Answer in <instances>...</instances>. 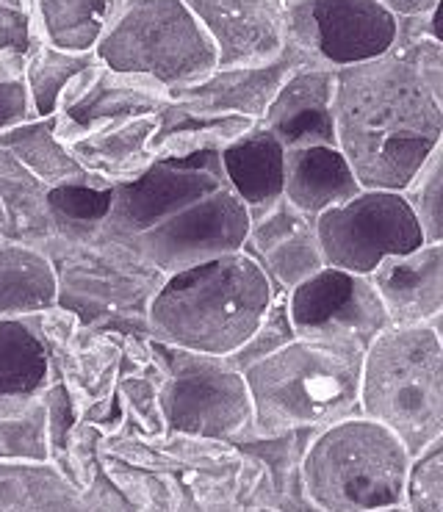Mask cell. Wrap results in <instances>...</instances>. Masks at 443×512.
I'll list each match as a JSON object with an SVG mask.
<instances>
[{"mask_svg":"<svg viewBox=\"0 0 443 512\" xmlns=\"http://www.w3.org/2000/svg\"><path fill=\"white\" fill-rule=\"evenodd\" d=\"M286 310L297 338H330L360 349L391 327L369 277L333 266L286 291Z\"/></svg>","mask_w":443,"mask_h":512,"instance_id":"cell-12","label":"cell"},{"mask_svg":"<svg viewBox=\"0 0 443 512\" xmlns=\"http://www.w3.org/2000/svg\"><path fill=\"white\" fill-rule=\"evenodd\" d=\"M156 131V117L106 125L67 144V150L81 167L106 186H120L156 161L150 150V136Z\"/></svg>","mask_w":443,"mask_h":512,"instance_id":"cell-21","label":"cell"},{"mask_svg":"<svg viewBox=\"0 0 443 512\" xmlns=\"http://www.w3.org/2000/svg\"><path fill=\"white\" fill-rule=\"evenodd\" d=\"M153 346L167 369V380L156 393L167 432L233 446L252 441L250 391L244 374L228 358L197 355L158 341Z\"/></svg>","mask_w":443,"mask_h":512,"instance_id":"cell-8","label":"cell"},{"mask_svg":"<svg viewBox=\"0 0 443 512\" xmlns=\"http://www.w3.org/2000/svg\"><path fill=\"white\" fill-rule=\"evenodd\" d=\"M53 385L45 313L0 319V396H36Z\"/></svg>","mask_w":443,"mask_h":512,"instance_id":"cell-23","label":"cell"},{"mask_svg":"<svg viewBox=\"0 0 443 512\" xmlns=\"http://www.w3.org/2000/svg\"><path fill=\"white\" fill-rule=\"evenodd\" d=\"M36 39L39 36L28 0H0V53L6 50L28 53Z\"/></svg>","mask_w":443,"mask_h":512,"instance_id":"cell-36","label":"cell"},{"mask_svg":"<svg viewBox=\"0 0 443 512\" xmlns=\"http://www.w3.org/2000/svg\"><path fill=\"white\" fill-rule=\"evenodd\" d=\"M95 61L97 59L92 50L89 53H75V50L53 48L48 42L36 39L31 50L25 53V81H28L31 100H34L36 117L39 120L53 117L64 86Z\"/></svg>","mask_w":443,"mask_h":512,"instance_id":"cell-30","label":"cell"},{"mask_svg":"<svg viewBox=\"0 0 443 512\" xmlns=\"http://www.w3.org/2000/svg\"><path fill=\"white\" fill-rule=\"evenodd\" d=\"M39 120L25 81V53H0V133Z\"/></svg>","mask_w":443,"mask_h":512,"instance_id":"cell-34","label":"cell"},{"mask_svg":"<svg viewBox=\"0 0 443 512\" xmlns=\"http://www.w3.org/2000/svg\"><path fill=\"white\" fill-rule=\"evenodd\" d=\"M255 128V120L239 114H200L169 100L156 114L150 150L156 158H186L205 150H225Z\"/></svg>","mask_w":443,"mask_h":512,"instance_id":"cell-24","label":"cell"},{"mask_svg":"<svg viewBox=\"0 0 443 512\" xmlns=\"http://www.w3.org/2000/svg\"><path fill=\"white\" fill-rule=\"evenodd\" d=\"M363 189L347 155L333 144L286 147L283 153V200L308 216L324 214L352 200Z\"/></svg>","mask_w":443,"mask_h":512,"instance_id":"cell-20","label":"cell"},{"mask_svg":"<svg viewBox=\"0 0 443 512\" xmlns=\"http://www.w3.org/2000/svg\"><path fill=\"white\" fill-rule=\"evenodd\" d=\"M288 45L330 70L383 56L399 39V20L377 0H286Z\"/></svg>","mask_w":443,"mask_h":512,"instance_id":"cell-10","label":"cell"},{"mask_svg":"<svg viewBox=\"0 0 443 512\" xmlns=\"http://www.w3.org/2000/svg\"><path fill=\"white\" fill-rule=\"evenodd\" d=\"M358 410L394 432L410 457L443 438L441 324H391L363 349Z\"/></svg>","mask_w":443,"mask_h":512,"instance_id":"cell-4","label":"cell"},{"mask_svg":"<svg viewBox=\"0 0 443 512\" xmlns=\"http://www.w3.org/2000/svg\"><path fill=\"white\" fill-rule=\"evenodd\" d=\"M396 20H416V17H432L438 14L441 0H377Z\"/></svg>","mask_w":443,"mask_h":512,"instance_id":"cell-37","label":"cell"},{"mask_svg":"<svg viewBox=\"0 0 443 512\" xmlns=\"http://www.w3.org/2000/svg\"><path fill=\"white\" fill-rule=\"evenodd\" d=\"M283 153L286 147L261 122L219 153L222 180L250 216L261 214L283 197Z\"/></svg>","mask_w":443,"mask_h":512,"instance_id":"cell-22","label":"cell"},{"mask_svg":"<svg viewBox=\"0 0 443 512\" xmlns=\"http://www.w3.org/2000/svg\"><path fill=\"white\" fill-rule=\"evenodd\" d=\"M316 236L324 266L363 277L385 258L405 255L424 244L405 197L388 189H360L352 200L319 214Z\"/></svg>","mask_w":443,"mask_h":512,"instance_id":"cell-9","label":"cell"},{"mask_svg":"<svg viewBox=\"0 0 443 512\" xmlns=\"http://www.w3.org/2000/svg\"><path fill=\"white\" fill-rule=\"evenodd\" d=\"M0 147L9 150L45 189H56L64 183L95 180L72 158L70 150L53 136L50 117L48 120L25 122L20 128L0 133Z\"/></svg>","mask_w":443,"mask_h":512,"instance_id":"cell-27","label":"cell"},{"mask_svg":"<svg viewBox=\"0 0 443 512\" xmlns=\"http://www.w3.org/2000/svg\"><path fill=\"white\" fill-rule=\"evenodd\" d=\"M383 302L388 322L399 327L441 324L443 319V241L421 244L405 255H391L366 274Z\"/></svg>","mask_w":443,"mask_h":512,"instance_id":"cell-17","label":"cell"},{"mask_svg":"<svg viewBox=\"0 0 443 512\" xmlns=\"http://www.w3.org/2000/svg\"><path fill=\"white\" fill-rule=\"evenodd\" d=\"M399 194L405 197L410 214L416 216L424 244L443 241V144L432 150Z\"/></svg>","mask_w":443,"mask_h":512,"instance_id":"cell-31","label":"cell"},{"mask_svg":"<svg viewBox=\"0 0 443 512\" xmlns=\"http://www.w3.org/2000/svg\"><path fill=\"white\" fill-rule=\"evenodd\" d=\"M56 308V274L39 247L0 236V319Z\"/></svg>","mask_w":443,"mask_h":512,"instance_id":"cell-25","label":"cell"},{"mask_svg":"<svg viewBox=\"0 0 443 512\" xmlns=\"http://www.w3.org/2000/svg\"><path fill=\"white\" fill-rule=\"evenodd\" d=\"M169 89L153 78L131 75V72L108 70L106 64H89L81 70L59 95L56 111L50 117L53 136L64 147L106 125L156 117L167 106Z\"/></svg>","mask_w":443,"mask_h":512,"instance_id":"cell-13","label":"cell"},{"mask_svg":"<svg viewBox=\"0 0 443 512\" xmlns=\"http://www.w3.org/2000/svg\"><path fill=\"white\" fill-rule=\"evenodd\" d=\"M333 92H336V70L305 61L280 84L272 103L266 106L261 125L283 147H308V144L338 147Z\"/></svg>","mask_w":443,"mask_h":512,"instance_id":"cell-18","label":"cell"},{"mask_svg":"<svg viewBox=\"0 0 443 512\" xmlns=\"http://www.w3.org/2000/svg\"><path fill=\"white\" fill-rule=\"evenodd\" d=\"M244 252L261 263V269L280 291H291L324 269L316 219L297 211L283 197L261 214L250 216V236Z\"/></svg>","mask_w":443,"mask_h":512,"instance_id":"cell-16","label":"cell"},{"mask_svg":"<svg viewBox=\"0 0 443 512\" xmlns=\"http://www.w3.org/2000/svg\"><path fill=\"white\" fill-rule=\"evenodd\" d=\"M39 250L56 274V308L84 324L139 319L164 283V274L144 258L133 236L100 225H56Z\"/></svg>","mask_w":443,"mask_h":512,"instance_id":"cell-5","label":"cell"},{"mask_svg":"<svg viewBox=\"0 0 443 512\" xmlns=\"http://www.w3.org/2000/svg\"><path fill=\"white\" fill-rule=\"evenodd\" d=\"M48 407L36 396H0V465L48 463Z\"/></svg>","mask_w":443,"mask_h":512,"instance_id":"cell-29","label":"cell"},{"mask_svg":"<svg viewBox=\"0 0 443 512\" xmlns=\"http://www.w3.org/2000/svg\"><path fill=\"white\" fill-rule=\"evenodd\" d=\"M114 0H28L36 36L53 48L89 53Z\"/></svg>","mask_w":443,"mask_h":512,"instance_id":"cell-28","label":"cell"},{"mask_svg":"<svg viewBox=\"0 0 443 512\" xmlns=\"http://www.w3.org/2000/svg\"><path fill=\"white\" fill-rule=\"evenodd\" d=\"M402 507L405 512H443V438L410 457Z\"/></svg>","mask_w":443,"mask_h":512,"instance_id":"cell-33","label":"cell"},{"mask_svg":"<svg viewBox=\"0 0 443 512\" xmlns=\"http://www.w3.org/2000/svg\"><path fill=\"white\" fill-rule=\"evenodd\" d=\"M111 203H114V186H106L100 180L64 183L48 189V205L56 225H100L106 222Z\"/></svg>","mask_w":443,"mask_h":512,"instance_id":"cell-32","label":"cell"},{"mask_svg":"<svg viewBox=\"0 0 443 512\" xmlns=\"http://www.w3.org/2000/svg\"><path fill=\"white\" fill-rule=\"evenodd\" d=\"M336 144L363 189L402 191L443 144L438 14L399 20L383 56L336 70Z\"/></svg>","mask_w":443,"mask_h":512,"instance_id":"cell-1","label":"cell"},{"mask_svg":"<svg viewBox=\"0 0 443 512\" xmlns=\"http://www.w3.org/2000/svg\"><path fill=\"white\" fill-rule=\"evenodd\" d=\"M305 61L308 59L300 50L288 45L286 53L272 64L230 67V70L216 67L200 84L169 92V97L192 111H200V114H239L247 120L261 122L266 106L272 103L280 84L291 75V70H297Z\"/></svg>","mask_w":443,"mask_h":512,"instance_id":"cell-19","label":"cell"},{"mask_svg":"<svg viewBox=\"0 0 443 512\" xmlns=\"http://www.w3.org/2000/svg\"><path fill=\"white\" fill-rule=\"evenodd\" d=\"M53 230L56 219L50 214L48 189L0 147V236L42 247Z\"/></svg>","mask_w":443,"mask_h":512,"instance_id":"cell-26","label":"cell"},{"mask_svg":"<svg viewBox=\"0 0 443 512\" xmlns=\"http://www.w3.org/2000/svg\"><path fill=\"white\" fill-rule=\"evenodd\" d=\"M280 288L247 252L167 274L147 305L144 330L158 344L228 358L255 333Z\"/></svg>","mask_w":443,"mask_h":512,"instance_id":"cell-2","label":"cell"},{"mask_svg":"<svg viewBox=\"0 0 443 512\" xmlns=\"http://www.w3.org/2000/svg\"><path fill=\"white\" fill-rule=\"evenodd\" d=\"M219 153L222 150H205L186 158H156L142 175L114 186L106 225L125 236H139L208 191L225 186Z\"/></svg>","mask_w":443,"mask_h":512,"instance_id":"cell-14","label":"cell"},{"mask_svg":"<svg viewBox=\"0 0 443 512\" xmlns=\"http://www.w3.org/2000/svg\"><path fill=\"white\" fill-rule=\"evenodd\" d=\"M211 39L216 67H264L288 50L286 0H183Z\"/></svg>","mask_w":443,"mask_h":512,"instance_id":"cell-15","label":"cell"},{"mask_svg":"<svg viewBox=\"0 0 443 512\" xmlns=\"http://www.w3.org/2000/svg\"><path fill=\"white\" fill-rule=\"evenodd\" d=\"M410 452L394 432L349 416L308 435L300 490L316 512H380L402 507Z\"/></svg>","mask_w":443,"mask_h":512,"instance_id":"cell-6","label":"cell"},{"mask_svg":"<svg viewBox=\"0 0 443 512\" xmlns=\"http://www.w3.org/2000/svg\"><path fill=\"white\" fill-rule=\"evenodd\" d=\"M294 338V327L288 322V310H286V291H280L275 297V302L269 305L266 316L261 319V324L255 327V333L244 341V346H239L233 355H228V363L233 369L244 371L250 363L261 360L269 352H275L283 344H288Z\"/></svg>","mask_w":443,"mask_h":512,"instance_id":"cell-35","label":"cell"},{"mask_svg":"<svg viewBox=\"0 0 443 512\" xmlns=\"http://www.w3.org/2000/svg\"><path fill=\"white\" fill-rule=\"evenodd\" d=\"M360 363V346L297 335L250 363L241 374L252 402V441L316 432L360 416Z\"/></svg>","mask_w":443,"mask_h":512,"instance_id":"cell-3","label":"cell"},{"mask_svg":"<svg viewBox=\"0 0 443 512\" xmlns=\"http://www.w3.org/2000/svg\"><path fill=\"white\" fill-rule=\"evenodd\" d=\"M92 53L108 70L153 78L169 92L216 70L214 45L183 0H114Z\"/></svg>","mask_w":443,"mask_h":512,"instance_id":"cell-7","label":"cell"},{"mask_svg":"<svg viewBox=\"0 0 443 512\" xmlns=\"http://www.w3.org/2000/svg\"><path fill=\"white\" fill-rule=\"evenodd\" d=\"M247 236L250 211L228 186H219L156 227L133 236V241L144 258L167 277L241 252Z\"/></svg>","mask_w":443,"mask_h":512,"instance_id":"cell-11","label":"cell"},{"mask_svg":"<svg viewBox=\"0 0 443 512\" xmlns=\"http://www.w3.org/2000/svg\"><path fill=\"white\" fill-rule=\"evenodd\" d=\"M380 512H405V507H391V510H380Z\"/></svg>","mask_w":443,"mask_h":512,"instance_id":"cell-38","label":"cell"}]
</instances>
